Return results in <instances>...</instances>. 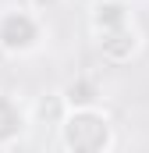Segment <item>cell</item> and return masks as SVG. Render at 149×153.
I'll return each instance as SVG.
<instances>
[{
  "label": "cell",
  "instance_id": "4",
  "mask_svg": "<svg viewBox=\"0 0 149 153\" xmlns=\"http://www.w3.org/2000/svg\"><path fill=\"white\" fill-rule=\"evenodd\" d=\"M36 4L39 7H50V4H57V0H36Z\"/></svg>",
  "mask_w": 149,
  "mask_h": 153
},
{
  "label": "cell",
  "instance_id": "1",
  "mask_svg": "<svg viewBox=\"0 0 149 153\" xmlns=\"http://www.w3.org/2000/svg\"><path fill=\"white\" fill-rule=\"evenodd\" d=\"M92 29L100 36L103 53L114 57V46L124 43L131 53L139 50V32H135V22H131V11L124 0H96L92 7Z\"/></svg>",
  "mask_w": 149,
  "mask_h": 153
},
{
  "label": "cell",
  "instance_id": "2",
  "mask_svg": "<svg viewBox=\"0 0 149 153\" xmlns=\"http://www.w3.org/2000/svg\"><path fill=\"white\" fill-rule=\"evenodd\" d=\"M0 46L7 53H29L39 46V22L29 11H11L0 18Z\"/></svg>",
  "mask_w": 149,
  "mask_h": 153
},
{
  "label": "cell",
  "instance_id": "3",
  "mask_svg": "<svg viewBox=\"0 0 149 153\" xmlns=\"http://www.w3.org/2000/svg\"><path fill=\"white\" fill-rule=\"evenodd\" d=\"M21 128H25V114L18 111V103L7 100V93H0V143H7Z\"/></svg>",
  "mask_w": 149,
  "mask_h": 153
}]
</instances>
